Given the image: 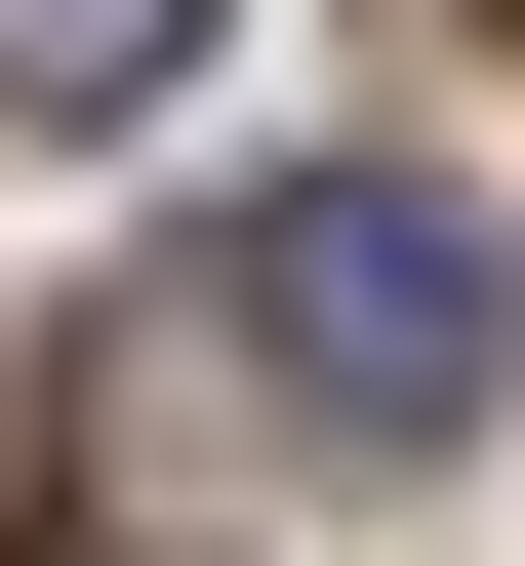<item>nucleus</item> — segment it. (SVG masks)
I'll return each mask as SVG.
<instances>
[{"label":"nucleus","mask_w":525,"mask_h":566,"mask_svg":"<svg viewBox=\"0 0 525 566\" xmlns=\"http://www.w3.org/2000/svg\"><path fill=\"white\" fill-rule=\"evenodd\" d=\"M202 324H243L283 446H485V405H525V243L444 163H283L243 243H202Z\"/></svg>","instance_id":"f257e3e1"},{"label":"nucleus","mask_w":525,"mask_h":566,"mask_svg":"<svg viewBox=\"0 0 525 566\" xmlns=\"http://www.w3.org/2000/svg\"><path fill=\"white\" fill-rule=\"evenodd\" d=\"M41 446H82V365H41V324H0V526H41Z\"/></svg>","instance_id":"7ed1b4c3"},{"label":"nucleus","mask_w":525,"mask_h":566,"mask_svg":"<svg viewBox=\"0 0 525 566\" xmlns=\"http://www.w3.org/2000/svg\"><path fill=\"white\" fill-rule=\"evenodd\" d=\"M162 41H202V0H0V82H41V122H122Z\"/></svg>","instance_id":"f03ea898"}]
</instances>
